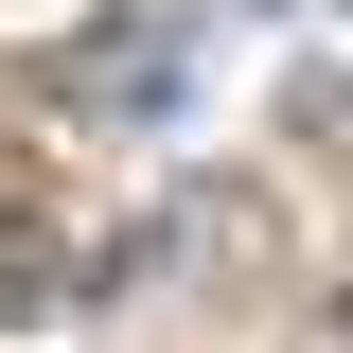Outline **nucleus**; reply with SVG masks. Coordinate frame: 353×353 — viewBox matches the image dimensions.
<instances>
[{"label":"nucleus","instance_id":"obj_1","mask_svg":"<svg viewBox=\"0 0 353 353\" xmlns=\"http://www.w3.org/2000/svg\"><path fill=\"white\" fill-rule=\"evenodd\" d=\"M53 301V230H18V212H0V318H36Z\"/></svg>","mask_w":353,"mask_h":353},{"label":"nucleus","instance_id":"obj_2","mask_svg":"<svg viewBox=\"0 0 353 353\" xmlns=\"http://www.w3.org/2000/svg\"><path fill=\"white\" fill-rule=\"evenodd\" d=\"M318 353H353V301H336V336H318Z\"/></svg>","mask_w":353,"mask_h":353}]
</instances>
